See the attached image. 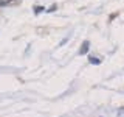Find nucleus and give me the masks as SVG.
<instances>
[{"instance_id": "nucleus-1", "label": "nucleus", "mask_w": 124, "mask_h": 117, "mask_svg": "<svg viewBox=\"0 0 124 117\" xmlns=\"http://www.w3.org/2000/svg\"><path fill=\"white\" fill-rule=\"evenodd\" d=\"M88 47H90V42L88 41H84L82 44H81V49H79V55H85L88 52Z\"/></svg>"}, {"instance_id": "nucleus-2", "label": "nucleus", "mask_w": 124, "mask_h": 117, "mask_svg": "<svg viewBox=\"0 0 124 117\" xmlns=\"http://www.w3.org/2000/svg\"><path fill=\"white\" fill-rule=\"evenodd\" d=\"M88 62H92L93 66H99L101 64V59H99V58H96V56H88Z\"/></svg>"}, {"instance_id": "nucleus-3", "label": "nucleus", "mask_w": 124, "mask_h": 117, "mask_svg": "<svg viewBox=\"0 0 124 117\" xmlns=\"http://www.w3.org/2000/svg\"><path fill=\"white\" fill-rule=\"evenodd\" d=\"M44 10H45L44 6H34V14H40Z\"/></svg>"}, {"instance_id": "nucleus-4", "label": "nucleus", "mask_w": 124, "mask_h": 117, "mask_svg": "<svg viewBox=\"0 0 124 117\" xmlns=\"http://www.w3.org/2000/svg\"><path fill=\"white\" fill-rule=\"evenodd\" d=\"M9 3H11V0H0V6H6Z\"/></svg>"}, {"instance_id": "nucleus-5", "label": "nucleus", "mask_w": 124, "mask_h": 117, "mask_svg": "<svg viewBox=\"0 0 124 117\" xmlns=\"http://www.w3.org/2000/svg\"><path fill=\"white\" fill-rule=\"evenodd\" d=\"M57 10V5H53L51 8H48V10H46V13H53V11H56Z\"/></svg>"}, {"instance_id": "nucleus-6", "label": "nucleus", "mask_w": 124, "mask_h": 117, "mask_svg": "<svg viewBox=\"0 0 124 117\" xmlns=\"http://www.w3.org/2000/svg\"><path fill=\"white\" fill-rule=\"evenodd\" d=\"M11 2H13V0H11Z\"/></svg>"}]
</instances>
